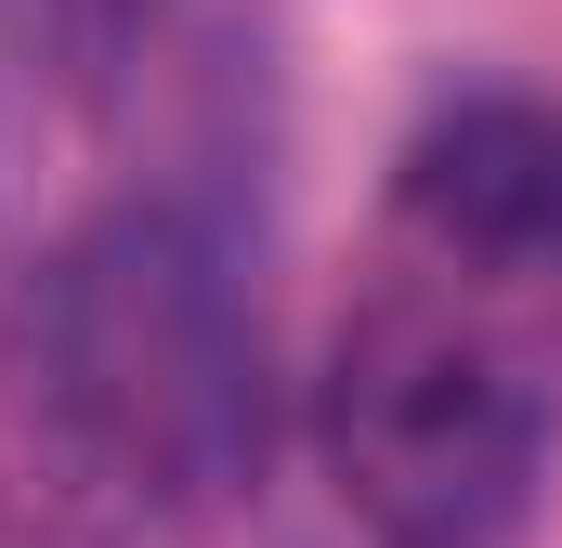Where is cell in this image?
Listing matches in <instances>:
<instances>
[{"label": "cell", "instance_id": "cell-1", "mask_svg": "<svg viewBox=\"0 0 562 548\" xmlns=\"http://www.w3.org/2000/svg\"><path fill=\"white\" fill-rule=\"evenodd\" d=\"M550 313L524 287L380 249V287L340 313L314 444L367 548H510L550 483Z\"/></svg>", "mask_w": 562, "mask_h": 548}, {"label": "cell", "instance_id": "cell-2", "mask_svg": "<svg viewBox=\"0 0 562 548\" xmlns=\"http://www.w3.org/2000/svg\"><path fill=\"white\" fill-rule=\"evenodd\" d=\"M40 406L53 431L157 510L223 496L262 457V327L236 249L196 209H105L40 274Z\"/></svg>", "mask_w": 562, "mask_h": 548}, {"label": "cell", "instance_id": "cell-3", "mask_svg": "<svg viewBox=\"0 0 562 548\" xmlns=\"http://www.w3.org/2000/svg\"><path fill=\"white\" fill-rule=\"evenodd\" d=\"M393 249L484 287L562 300V118L524 92L431 105L393 157Z\"/></svg>", "mask_w": 562, "mask_h": 548}]
</instances>
